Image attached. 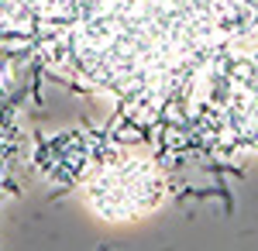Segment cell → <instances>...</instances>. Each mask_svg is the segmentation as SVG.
Masks as SVG:
<instances>
[{
	"instance_id": "cell-1",
	"label": "cell",
	"mask_w": 258,
	"mask_h": 251,
	"mask_svg": "<svg viewBox=\"0 0 258 251\" xmlns=\"http://www.w3.org/2000/svg\"><path fill=\"white\" fill-rule=\"evenodd\" d=\"M0 38L159 152H258V0H0Z\"/></svg>"
},
{
	"instance_id": "cell-2",
	"label": "cell",
	"mask_w": 258,
	"mask_h": 251,
	"mask_svg": "<svg viewBox=\"0 0 258 251\" xmlns=\"http://www.w3.org/2000/svg\"><path fill=\"white\" fill-rule=\"evenodd\" d=\"M152 145H131L124 138H93L83 141V152L73 141L52 148L45 165L59 169V175L86 200V207L103 220H135L159 207L169 182Z\"/></svg>"
}]
</instances>
